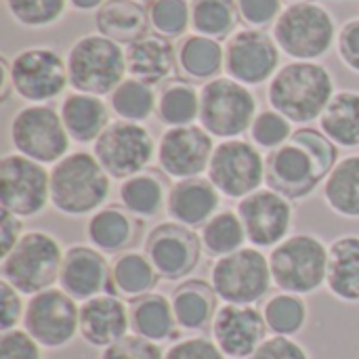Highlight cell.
I'll list each match as a JSON object with an SVG mask.
<instances>
[{
	"instance_id": "f5cc1de1",
	"label": "cell",
	"mask_w": 359,
	"mask_h": 359,
	"mask_svg": "<svg viewBox=\"0 0 359 359\" xmlns=\"http://www.w3.org/2000/svg\"><path fill=\"white\" fill-rule=\"evenodd\" d=\"M0 78H2V86H0V99L6 101L11 90H13V80H11V63L6 61V57L0 59Z\"/></svg>"
},
{
	"instance_id": "8d00e7d4",
	"label": "cell",
	"mask_w": 359,
	"mask_h": 359,
	"mask_svg": "<svg viewBox=\"0 0 359 359\" xmlns=\"http://www.w3.org/2000/svg\"><path fill=\"white\" fill-rule=\"evenodd\" d=\"M240 11L236 0H191V29L194 34L227 40L236 34Z\"/></svg>"
},
{
	"instance_id": "7dc6e473",
	"label": "cell",
	"mask_w": 359,
	"mask_h": 359,
	"mask_svg": "<svg viewBox=\"0 0 359 359\" xmlns=\"http://www.w3.org/2000/svg\"><path fill=\"white\" fill-rule=\"evenodd\" d=\"M0 359H42V347L25 330H8L0 337Z\"/></svg>"
},
{
	"instance_id": "816d5d0a",
	"label": "cell",
	"mask_w": 359,
	"mask_h": 359,
	"mask_svg": "<svg viewBox=\"0 0 359 359\" xmlns=\"http://www.w3.org/2000/svg\"><path fill=\"white\" fill-rule=\"evenodd\" d=\"M23 233L25 231H23L21 217L2 208V212H0V257H6L17 246V242L23 238Z\"/></svg>"
},
{
	"instance_id": "ba28073f",
	"label": "cell",
	"mask_w": 359,
	"mask_h": 359,
	"mask_svg": "<svg viewBox=\"0 0 359 359\" xmlns=\"http://www.w3.org/2000/svg\"><path fill=\"white\" fill-rule=\"evenodd\" d=\"M259 114L252 90L229 76L208 80L200 88V126L215 139H240Z\"/></svg>"
},
{
	"instance_id": "3957f363",
	"label": "cell",
	"mask_w": 359,
	"mask_h": 359,
	"mask_svg": "<svg viewBox=\"0 0 359 359\" xmlns=\"http://www.w3.org/2000/svg\"><path fill=\"white\" fill-rule=\"evenodd\" d=\"M109 194L111 177L90 151H72L50 168V204L61 215H95Z\"/></svg>"
},
{
	"instance_id": "836d02e7",
	"label": "cell",
	"mask_w": 359,
	"mask_h": 359,
	"mask_svg": "<svg viewBox=\"0 0 359 359\" xmlns=\"http://www.w3.org/2000/svg\"><path fill=\"white\" fill-rule=\"evenodd\" d=\"M320 130L337 147H358L359 145V93L358 90H337L328 107L320 116Z\"/></svg>"
},
{
	"instance_id": "83f0119b",
	"label": "cell",
	"mask_w": 359,
	"mask_h": 359,
	"mask_svg": "<svg viewBox=\"0 0 359 359\" xmlns=\"http://www.w3.org/2000/svg\"><path fill=\"white\" fill-rule=\"evenodd\" d=\"M326 286L339 301L359 303V236H341L328 246Z\"/></svg>"
},
{
	"instance_id": "e575fe53",
	"label": "cell",
	"mask_w": 359,
	"mask_h": 359,
	"mask_svg": "<svg viewBox=\"0 0 359 359\" xmlns=\"http://www.w3.org/2000/svg\"><path fill=\"white\" fill-rule=\"evenodd\" d=\"M324 202L332 212L345 219H359V154L337 162L322 183Z\"/></svg>"
},
{
	"instance_id": "6da1fadb",
	"label": "cell",
	"mask_w": 359,
	"mask_h": 359,
	"mask_svg": "<svg viewBox=\"0 0 359 359\" xmlns=\"http://www.w3.org/2000/svg\"><path fill=\"white\" fill-rule=\"evenodd\" d=\"M337 162L339 147L322 130L301 126L288 143L269 151L265 183L288 200H303L326 181Z\"/></svg>"
},
{
	"instance_id": "ab89813d",
	"label": "cell",
	"mask_w": 359,
	"mask_h": 359,
	"mask_svg": "<svg viewBox=\"0 0 359 359\" xmlns=\"http://www.w3.org/2000/svg\"><path fill=\"white\" fill-rule=\"evenodd\" d=\"M267 330L276 337H294L307 324V303L299 294L280 292L263 305Z\"/></svg>"
},
{
	"instance_id": "c3c4849f",
	"label": "cell",
	"mask_w": 359,
	"mask_h": 359,
	"mask_svg": "<svg viewBox=\"0 0 359 359\" xmlns=\"http://www.w3.org/2000/svg\"><path fill=\"white\" fill-rule=\"evenodd\" d=\"M23 294L11 286L8 282H0V330L8 332L15 330L19 322H23L25 303L21 299Z\"/></svg>"
},
{
	"instance_id": "7a4b0ae2",
	"label": "cell",
	"mask_w": 359,
	"mask_h": 359,
	"mask_svg": "<svg viewBox=\"0 0 359 359\" xmlns=\"http://www.w3.org/2000/svg\"><path fill=\"white\" fill-rule=\"evenodd\" d=\"M334 78L318 61H290L269 80V105L292 124L320 120L334 97Z\"/></svg>"
},
{
	"instance_id": "4316f807",
	"label": "cell",
	"mask_w": 359,
	"mask_h": 359,
	"mask_svg": "<svg viewBox=\"0 0 359 359\" xmlns=\"http://www.w3.org/2000/svg\"><path fill=\"white\" fill-rule=\"evenodd\" d=\"M130 311V330L137 337H143L151 343H164L179 339V324L172 311L170 299L160 292H149L145 297L133 299L128 303Z\"/></svg>"
},
{
	"instance_id": "44dd1931",
	"label": "cell",
	"mask_w": 359,
	"mask_h": 359,
	"mask_svg": "<svg viewBox=\"0 0 359 359\" xmlns=\"http://www.w3.org/2000/svg\"><path fill=\"white\" fill-rule=\"evenodd\" d=\"M59 288H63L72 299L84 303L93 297L111 290V265L105 255L93 246L76 244L65 250Z\"/></svg>"
},
{
	"instance_id": "11a10c76",
	"label": "cell",
	"mask_w": 359,
	"mask_h": 359,
	"mask_svg": "<svg viewBox=\"0 0 359 359\" xmlns=\"http://www.w3.org/2000/svg\"><path fill=\"white\" fill-rule=\"evenodd\" d=\"M286 2H290V4H294V2H307V0H286Z\"/></svg>"
},
{
	"instance_id": "ee69618b",
	"label": "cell",
	"mask_w": 359,
	"mask_h": 359,
	"mask_svg": "<svg viewBox=\"0 0 359 359\" xmlns=\"http://www.w3.org/2000/svg\"><path fill=\"white\" fill-rule=\"evenodd\" d=\"M101 359H164V351L158 343L137 334H126L118 343L105 347Z\"/></svg>"
},
{
	"instance_id": "681fc988",
	"label": "cell",
	"mask_w": 359,
	"mask_h": 359,
	"mask_svg": "<svg viewBox=\"0 0 359 359\" xmlns=\"http://www.w3.org/2000/svg\"><path fill=\"white\" fill-rule=\"evenodd\" d=\"M248 359H309L303 345L292 337H269Z\"/></svg>"
},
{
	"instance_id": "b9f144b4",
	"label": "cell",
	"mask_w": 359,
	"mask_h": 359,
	"mask_svg": "<svg viewBox=\"0 0 359 359\" xmlns=\"http://www.w3.org/2000/svg\"><path fill=\"white\" fill-rule=\"evenodd\" d=\"M69 0H4L11 17L23 27H48L55 25L67 8Z\"/></svg>"
},
{
	"instance_id": "e0dca14e",
	"label": "cell",
	"mask_w": 359,
	"mask_h": 359,
	"mask_svg": "<svg viewBox=\"0 0 359 359\" xmlns=\"http://www.w3.org/2000/svg\"><path fill=\"white\" fill-rule=\"evenodd\" d=\"M143 252L160 278L177 282L187 278L198 267L202 257V240L191 227L177 221H166L147 233Z\"/></svg>"
},
{
	"instance_id": "74e56055",
	"label": "cell",
	"mask_w": 359,
	"mask_h": 359,
	"mask_svg": "<svg viewBox=\"0 0 359 359\" xmlns=\"http://www.w3.org/2000/svg\"><path fill=\"white\" fill-rule=\"evenodd\" d=\"M202 250L212 257L221 259L231 252H238L246 244V231L244 225L233 210H219L200 231Z\"/></svg>"
},
{
	"instance_id": "4fadbf2b",
	"label": "cell",
	"mask_w": 359,
	"mask_h": 359,
	"mask_svg": "<svg viewBox=\"0 0 359 359\" xmlns=\"http://www.w3.org/2000/svg\"><path fill=\"white\" fill-rule=\"evenodd\" d=\"M23 330L44 349H61L80 334V307L63 288L42 290L25 303Z\"/></svg>"
},
{
	"instance_id": "f1b7e54d",
	"label": "cell",
	"mask_w": 359,
	"mask_h": 359,
	"mask_svg": "<svg viewBox=\"0 0 359 359\" xmlns=\"http://www.w3.org/2000/svg\"><path fill=\"white\" fill-rule=\"evenodd\" d=\"M217 292L202 280H187L172 290L170 303L179 330L200 332L217 316Z\"/></svg>"
},
{
	"instance_id": "d6986e66",
	"label": "cell",
	"mask_w": 359,
	"mask_h": 359,
	"mask_svg": "<svg viewBox=\"0 0 359 359\" xmlns=\"http://www.w3.org/2000/svg\"><path fill=\"white\" fill-rule=\"evenodd\" d=\"M246 238L257 248H276L290 236L294 208L292 200L273 189H259L238 202L236 208Z\"/></svg>"
},
{
	"instance_id": "f907efd6",
	"label": "cell",
	"mask_w": 359,
	"mask_h": 359,
	"mask_svg": "<svg viewBox=\"0 0 359 359\" xmlns=\"http://www.w3.org/2000/svg\"><path fill=\"white\" fill-rule=\"evenodd\" d=\"M337 46H339V55L341 61L359 74V17L358 19H349L337 38Z\"/></svg>"
},
{
	"instance_id": "f35d334b",
	"label": "cell",
	"mask_w": 359,
	"mask_h": 359,
	"mask_svg": "<svg viewBox=\"0 0 359 359\" xmlns=\"http://www.w3.org/2000/svg\"><path fill=\"white\" fill-rule=\"evenodd\" d=\"M109 107L118 116V120L126 122H145L156 114L158 109V95L154 86L137 80L126 78L111 95H109Z\"/></svg>"
},
{
	"instance_id": "db71d44e",
	"label": "cell",
	"mask_w": 359,
	"mask_h": 359,
	"mask_svg": "<svg viewBox=\"0 0 359 359\" xmlns=\"http://www.w3.org/2000/svg\"><path fill=\"white\" fill-rule=\"evenodd\" d=\"M107 0H69V4L76 11H97L105 4Z\"/></svg>"
},
{
	"instance_id": "ac0fdd59",
	"label": "cell",
	"mask_w": 359,
	"mask_h": 359,
	"mask_svg": "<svg viewBox=\"0 0 359 359\" xmlns=\"http://www.w3.org/2000/svg\"><path fill=\"white\" fill-rule=\"evenodd\" d=\"M215 147V137L202 126H175L162 133L156 160L166 177L175 181L194 179L208 170Z\"/></svg>"
},
{
	"instance_id": "277c9868",
	"label": "cell",
	"mask_w": 359,
	"mask_h": 359,
	"mask_svg": "<svg viewBox=\"0 0 359 359\" xmlns=\"http://www.w3.org/2000/svg\"><path fill=\"white\" fill-rule=\"evenodd\" d=\"M69 86L95 97L111 95L126 80V53L122 44L103 34L80 36L67 50Z\"/></svg>"
},
{
	"instance_id": "1f68e13d",
	"label": "cell",
	"mask_w": 359,
	"mask_h": 359,
	"mask_svg": "<svg viewBox=\"0 0 359 359\" xmlns=\"http://www.w3.org/2000/svg\"><path fill=\"white\" fill-rule=\"evenodd\" d=\"M160 276L145 252L126 250L120 252L111 263V290L122 299H139L156 290Z\"/></svg>"
},
{
	"instance_id": "f546056e",
	"label": "cell",
	"mask_w": 359,
	"mask_h": 359,
	"mask_svg": "<svg viewBox=\"0 0 359 359\" xmlns=\"http://www.w3.org/2000/svg\"><path fill=\"white\" fill-rule=\"evenodd\" d=\"M97 34L118 42L130 44L147 34L149 15L141 2L135 0H107L101 8L95 11Z\"/></svg>"
},
{
	"instance_id": "ffe728a7",
	"label": "cell",
	"mask_w": 359,
	"mask_h": 359,
	"mask_svg": "<svg viewBox=\"0 0 359 359\" xmlns=\"http://www.w3.org/2000/svg\"><path fill=\"white\" fill-rule=\"evenodd\" d=\"M263 311L255 305H229L217 309L212 320V341L225 358L248 359L267 339Z\"/></svg>"
},
{
	"instance_id": "2e32d148",
	"label": "cell",
	"mask_w": 359,
	"mask_h": 359,
	"mask_svg": "<svg viewBox=\"0 0 359 359\" xmlns=\"http://www.w3.org/2000/svg\"><path fill=\"white\" fill-rule=\"evenodd\" d=\"M280 46L263 29H238L225 40V74L244 86H261L280 69Z\"/></svg>"
},
{
	"instance_id": "60d3db41",
	"label": "cell",
	"mask_w": 359,
	"mask_h": 359,
	"mask_svg": "<svg viewBox=\"0 0 359 359\" xmlns=\"http://www.w3.org/2000/svg\"><path fill=\"white\" fill-rule=\"evenodd\" d=\"M149 25L164 38H179L191 27V2L187 0H151L147 6Z\"/></svg>"
},
{
	"instance_id": "484cf974",
	"label": "cell",
	"mask_w": 359,
	"mask_h": 359,
	"mask_svg": "<svg viewBox=\"0 0 359 359\" xmlns=\"http://www.w3.org/2000/svg\"><path fill=\"white\" fill-rule=\"evenodd\" d=\"M59 114L72 141L82 145L95 143L101 133L111 124L107 103L101 97L86 93H69L61 101Z\"/></svg>"
},
{
	"instance_id": "7bdbcfd3",
	"label": "cell",
	"mask_w": 359,
	"mask_h": 359,
	"mask_svg": "<svg viewBox=\"0 0 359 359\" xmlns=\"http://www.w3.org/2000/svg\"><path fill=\"white\" fill-rule=\"evenodd\" d=\"M248 133H250L252 143L259 149L273 151V149L282 147L284 143H288L294 130H292V122L286 116H282L280 111L269 107V109H263L257 114Z\"/></svg>"
},
{
	"instance_id": "603a6c76",
	"label": "cell",
	"mask_w": 359,
	"mask_h": 359,
	"mask_svg": "<svg viewBox=\"0 0 359 359\" xmlns=\"http://www.w3.org/2000/svg\"><path fill=\"white\" fill-rule=\"evenodd\" d=\"M223 196L208 177L181 179L170 183L166 212L172 221L191 229L204 227L221 208Z\"/></svg>"
},
{
	"instance_id": "d6a6232c",
	"label": "cell",
	"mask_w": 359,
	"mask_h": 359,
	"mask_svg": "<svg viewBox=\"0 0 359 359\" xmlns=\"http://www.w3.org/2000/svg\"><path fill=\"white\" fill-rule=\"evenodd\" d=\"M177 65L191 80H215L225 69V46L200 34L185 36L177 48Z\"/></svg>"
},
{
	"instance_id": "f6af8a7d",
	"label": "cell",
	"mask_w": 359,
	"mask_h": 359,
	"mask_svg": "<svg viewBox=\"0 0 359 359\" xmlns=\"http://www.w3.org/2000/svg\"><path fill=\"white\" fill-rule=\"evenodd\" d=\"M240 19L252 27V29H263L269 27L278 21L282 15V0H236Z\"/></svg>"
},
{
	"instance_id": "5bb4252c",
	"label": "cell",
	"mask_w": 359,
	"mask_h": 359,
	"mask_svg": "<svg viewBox=\"0 0 359 359\" xmlns=\"http://www.w3.org/2000/svg\"><path fill=\"white\" fill-rule=\"evenodd\" d=\"M0 204L4 210L27 219L50 204V172L44 164L21 154L0 158Z\"/></svg>"
},
{
	"instance_id": "bcb514c9",
	"label": "cell",
	"mask_w": 359,
	"mask_h": 359,
	"mask_svg": "<svg viewBox=\"0 0 359 359\" xmlns=\"http://www.w3.org/2000/svg\"><path fill=\"white\" fill-rule=\"evenodd\" d=\"M164 359H227L212 339L206 337H189L181 339L168 347Z\"/></svg>"
},
{
	"instance_id": "d4e9b609",
	"label": "cell",
	"mask_w": 359,
	"mask_h": 359,
	"mask_svg": "<svg viewBox=\"0 0 359 359\" xmlns=\"http://www.w3.org/2000/svg\"><path fill=\"white\" fill-rule=\"evenodd\" d=\"M141 223L122 206H103L86 221V238L103 255L126 252L139 242Z\"/></svg>"
},
{
	"instance_id": "8992f818",
	"label": "cell",
	"mask_w": 359,
	"mask_h": 359,
	"mask_svg": "<svg viewBox=\"0 0 359 359\" xmlns=\"http://www.w3.org/2000/svg\"><path fill=\"white\" fill-rule=\"evenodd\" d=\"M63 248L59 240L46 231H25L17 246L2 257L0 276L21 294L34 297L59 282L63 265Z\"/></svg>"
},
{
	"instance_id": "9f6ffc18",
	"label": "cell",
	"mask_w": 359,
	"mask_h": 359,
	"mask_svg": "<svg viewBox=\"0 0 359 359\" xmlns=\"http://www.w3.org/2000/svg\"><path fill=\"white\" fill-rule=\"evenodd\" d=\"M135 2H141L143 4V2H151V0H135Z\"/></svg>"
},
{
	"instance_id": "d590c367",
	"label": "cell",
	"mask_w": 359,
	"mask_h": 359,
	"mask_svg": "<svg viewBox=\"0 0 359 359\" xmlns=\"http://www.w3.org/2000/svg\"><path fill=\"white\" fill-rule=\"evenodd\" d=\"M158 120L168 126H191L200 118V90L187 80H168L158 93Z\"/></svg>"
},
{
	"instance_id": "8fae6325",
	"label": "cell",
	"mask_w": 359,
	"mask_h": 359,
	"mask_svg": "<svg viewBox=\"0 0 359 359\" xmlns=\"http://www.w3.org/2000/svg\"><path fill=\"white\" fill-rule=\"evenodd\" d=\"M206 177L223 198L244 200L265 183L267 158H263L252 141L227 139L215 147Z\"/></svg>"
},
{
	"instance_id": "52a82bcc",
	"label": "cell",
	"mask_w": 359,
	"mask_h": 359,
	"mask_svg": "<svg viewBox=\"0 0 359 359\" xmlns=\"http://www.w3.org/2000/svg\"><path fill=\"white\" fill-rule=\"evenodd\" d=\"M273 286L288 294H311L326 284L328 246L313 233H294L271 248Z\"/></svg>"
},
{
	"instance_id": "5b68a950",
	"label": "cell",
	"mask_w": 359,
	"mask_h": 359,
	"mask_svg": "<svg viewBox=\"0 0 359 359\" xmlns=\"http://www.w3.org/2000/svg\"><path fill=\"white\" fill-rule=\"evenodd\" d=\"M276 44L292 61H318L337 42V23L330 11L318 2L288 4L271 32Z\"/></svg>"
},
{
	"instance_id": "9c48e42d",
	"label": "cell",
	"mask_w": 359,
	"mask_h": 359,
	"mask_svg": "<svg viewBox=\"0 0 359 359\" xmlns=\"http://www.w3.org/2000/svg\"><path fill=\"white\" fill-rule=\"evenodd\" d=\"M210 286L223 303L257 305L273 286L269 259L257 246L221 257L210 267Z\"/></svg>"
},
{
	"instance_id": "7402d4cb",
	"label": "cell",
	"mask_w": 359,
	"mask_h": 359,
	"mask_svg": "<svg viewBox=\"0 0 359 359\" xmlns=\"http://www.w3.org/2000/svg\"><path fill=\"white\" fill-rule=\"evenodd\" d=\"M130 330L128 305L118 294L103 292L80 305V337L90 345L105 349Z\"/></svg>"
},
{
	"instance_id": "9a60e30c",
	"label": "cell",
	"mask_w": 359,
	"mask_h": 359,
	"mask_svg": "<svg viewBox=\"0 0 359 359\" xmlns=\"http://www.w3.org/2000/svg\"><path fill=\"white\" fill-rule=\"evenodd\" d=\"M13 90L29 103H48L69 86L67 61L50 46H29L11 61Z\"/></svg>"
},
{
	"instance_id": "7c38bea8",
	"label": "cell",
	"mask_w": 359,
	"mask_h": 359,
	"mask_svg": "<svg viewBox=\"0 0 359 359\" xmlns=\"http://www.w3.org/2000/svg\"><path fill=\"white\" fill-rule=\"evenodd\" d=\"M158 151L151 133L137 122L116 120L93 143V154L111 179H128L149 168Z\"/></svg>"
},
{
	"instance_id": "cb8c5ba5",
	"label": "cell",
	"mask_w": 359,
	"mask_h": 359,
	"mask_svg": "<svg viewBox=\"0 0 359 359\" xmlns=\"http://www.w3.org/2000/svg\"><path fill=\"white\" fill-rule=\"evenodd\" d=\"M126 69L130 78H137L149 86L168 82L177 65V48L160 34H145L130 42L126 48Z\"/></svg>"
},
{
	"instance_id": "4dcf8cb0",
	"label": "cell",
	"mask_w": 359,
	"mask_h": 359,
	"mask_svg": "<svg viewBox=\"0 0 359 359\" xmlns=\"http://www.w3.org/2000/svg\"><path fill=\"white\" fill-rule=\"evenodd\" d=\"M168 189L170 187L164 172L147 168L135 177L124 179L118 198L122 208H126L137 219H154L166 208Z\"/></svg>"
},
{
	"instance_id": "30bf717a",
	"label": "cell",
	"mask_w": 359,
	"mask_h": 359,
	"mask_svg": "<svg viewBox=\"0 0 359 359\" xmlns=\"http://www.w3.org/2000/svg\"><path fill=\"white\" fill-rule=\"evenodd\" d=\"M11 143L17 154L40 164H57L69 154L72 137L61 114L48 103H29L11 120Z\"/></svg>"
}]
</instances>
